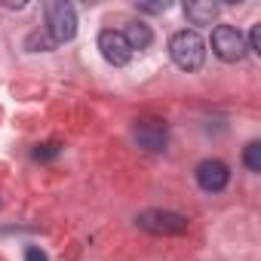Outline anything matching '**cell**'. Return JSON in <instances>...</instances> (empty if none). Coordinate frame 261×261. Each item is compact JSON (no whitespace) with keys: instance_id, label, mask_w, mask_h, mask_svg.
I'll use <instances>...</instances> for the list:
<instances>
[{"instance_id":"ba28073f","label":"cell","mask_w":261,"mask_h":261,"mask_svg":"<svg viewBox=\"0 0 261 261\" xmlns=\"http://www.w3.org/2000/svg\"><path fill=\"white\" fill-rule=\"evenodd\" d=\"M123 37H126V43H129V49H133V53H142V49H148L154 43V31L145 22H129L126 31H123Z\"/></svg>"},{"instance_id":"30bf717a","label":"cell","mask_w":261,"mask_h":261,"mask_svg":"<svg viewBox=\"0 0 261 261\" xmlns=\"http://www.w3.org/2000/svg\"><path fill=\"white\" fill-rule=\"evenodd\" d=\"M25 49L28 53H53L56 49V40L46 34V31H31L25 37Z\"/></svg>"},{"instance_id":"9a60e30c","label":"cell","mask_w":261,"mask_h":261,"mask_svg":"<svg viewBox=\"0 0 261 261\" xmlns=\"http://www.w3.org/2000/svg\"><path fill=\"white\" fill-rule=\"evenodd\" d=\"M139 10L142 13H166L169 4H166V0H163V4H139Z\"/></svg>"},{"instance_id":"8fae6325","label":"cell","mask_w":261,"mask_h":261,"mask_svg":"<svg viewBox=\"0 0 261 261\" xmlns=\"http://www.w3.org/2000/svg\"><path fill=\"white\" fill-rule=\"evenodd\" d=\"M243 163L249 166V172H261V145H258V142H249V145H246Z\"/></svg>"},{"instance_id":"5b68a950","label":"cell","mask_w":261,"mask_h":261,"mask_svg":"<svg viewBox=\"0 0 261 261\" xmlns=\"http://www.w3.org/2000/svg\"><path fill=\"white\" fill-rule=\"evenodd\" d=\"M98 49H101L105 62L114 65V68H123V65H129V59H133V49H129L123 31H114V28H105L98 34Z\"/></svg>"},{"instance_id":"5bb4252c","label":"cell","mask_w":261,"mask_h":261,"mask_svg":"<svg viewBox=\"0 0 261 261\" xmlns=\"http://www.w3.org/2000/svg\"><path fill=\"white\" fill-rule=\"evenodd\" d=\"M25 261H49V258H46V252H43V249L28 246V249H25Z\"/></svg>"},{"instance_id":"52a82bcc","label":"cell","mask_w":261,"mask_h":261,"mask_svg":"<svg viewBox=\"0 0 261 261\" xmlns=\"http://www.w3.org/2000/svg\"><path fill=\"white\" fill-rule=\"evenodd\" d=\"M133 136H136L139 148H145V151H163L166 142H169V133L160 120H139Z\"/></svg>"},{"instance_id":"7a4b0ae2","label":"cell","mask_w":261,"mask_h":261,"mask_svg":"<svg viewBox=\"0 0 261 261\" xmlns=\"http://www.w3.org/2000/svg\"><path fill=\"white\" fill-rule=\"evenodd\" d=\"M136 224L148 233H157V237H178L188 230V218L172 212V209H145L136 215Z\"/></svg>"},{"instance_id":"4fadbf2b","label":"cell","mask_w":261,"mask_h":261,"mask_svg":"<svg viewBox=\"0 0 261 261\" xmlns=\"http://www.w3.org/2000/svg\"><path fill=\"white\" fill-rule=\"evenodd\" d=\"M59 151H62V145H43L34 151V160H53V157H59Z\"/></svg>"},{"instance_id":"277c9868","label":"cell","mask_w":261,"mask_h":261,"mask_svg":"<svg viewBox=\"0 0 261 261\" xmlns=\"http://www.w3.org/2000/svg\"><path fill=\"white\" fill-rule=\"evenodd\" d=\"M212 53L221 62H240L246 56V37L233 25H218L212 31Z\"/></svg>"},{"instance_id":"3957f363","label":"cell","mask_w":261,"mask_h":261,"mask_svg":"<svg viewBox=\"0 0 261 261\" xmlns=\"http://www.w3.org/2000/svg\"><path fill=\"white\" fill-rule=\"evenodd\" d=\"M46 34L59 43H68L74 40L77 34V13L71 4H65V0H49L46 4Z\"/></svg>"},{"instance_id":"8992f818","label":"cell","mask_w":261,"mask_h":261,"mask_svg":"<svg viewBox=\"0 0 261 261\" xmlns=\"http://www.w3.org/2000/svg\"><path fill=\"white\" fill-rule=\"evenodd\" d=\"M194 175H197V185H200L206 194H218V191H224L227 181H230V169H227L221 160H203Z\"/></svg>"},{"instance_id":"9c48e42d","label":"cell","mask_w":261,"mask_h":261,"mask_svg":"<svg viewBox=\"0 0 261 261\" xmlns=\"http://www.w3.org/2000/svg\"><path fill=\"white\" fill-rule=\"evenodd\" d=\"M185 16L194 25H212L218 19V4H212V0H206V4L194 0V4H185Z\"/></svg>"},{"instance_id":"6da1fadb","label":"cell","mask_w":261,"mask_h":261,"mask_svg":"<svg viewBox=\"0 0 261 261\" xmlns=\"http://www.w3.org/2000/svg\"><path fill=\"white\" fill-rule=\"evenodd\" d=\"M169 56H172V62L181 68V71H200L203 68V62H206V43H203V37L197 34V31H178V34H172V40H169Z\"/></svg>"},{"instance_id":"7c38bea8","label":"cell","mask_w":261,"mask_h":261,"mask_svg":"<svg viewBox=\"0 0 261 261\" xmlns=\"http://www.w3.org/2000/svg\"><path fill=\"white\" fill-rule=\"evenodd\" d=\"M246 53H261V25H252V31H249V43H246Z\"/></svg>"},{"instance_id":"2e32d148","label":"cell","mask_w":261,"mask_h":261,"mask_svg":"<svg viewBox=\"0 0 261 261\" xmlns=\"http://www.w3.org/2000/svg\"><path fill=\"white\" fill-rule=\"evenodd\" d=\"M4 7H7V10H22L25 4H22V0H4Z\"/></svg>"}]
</instances>
